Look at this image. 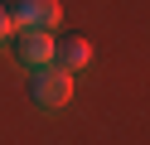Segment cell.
Segmentation results:
<instances>
[{
  "mask_svg": "<svg viewBox=\"0 0 150 145\" xmlns=\"http://www.w3.org/2000/svg\"><path fill=\"white\" fill-rule=\"evenodd\" d=\"M5 34H15V29H10V15H5V0H0V44H5Z\"/></svg>",
  "mask_w": 150,
  "mask_h": 145,
  "instance_id": "5",
  "label": "cell"
},
{
  "mask_svg": "<svg viewBox=\"0 0 150 145\" xmlns=\"http://www.w3.org/2000/svg\"><path fill=\"white\" fill-rule=\"evenodd\" d=\"M92 63V44L82 34H63L53 39V68H63V73H78V68Z\"/></svg>",
  "mask_w": 150,
  "mask_h": 145,
  "instance_id": "4",
  "label": "cell"
},
{
  "mask_svg": "<svg viewBox=\"0 0 150 145\" xmlns=\"http://www.w3.org/2000/svg\"><path fill=\"white\" fill-rule=\"evenodd\" d=\"M10 48H15V58H20L29 73L44 68V63H53V34H44V29H15Z\"/></svg>",
  "mask_w": 150,
  "mask_h": 145,
  "instance_id": "3",
  "label": "cell"
},
{
  "mask_svg": "<svg viewBox=\"0 0 150 145\" xmlns=\"http://www.w3.org/2000/svg\"><path fill=\"white\" fill-rule=\"evenodd\" d=\"M5 15H10V29H58L63 5L58 0H5Z\"/></svg>",
  "mask_w": 150,
  "mask_h": 145,
  "instance_id": "2",
  "label": "cell"
},
{
  "mask_svg": "<svg viewBox=\"0 0 150 145\" xmlns=\"http://www.w3.org/2000/svg\"><path fill=\"white\" fill-rule=\"evenodd\" d=\"M68 97H73V73H63V68H53V63H44V68L29 73V102L34 106L53 111V106H63Z\"/></svg>",
  "mask_w": 150,
  "mask_h": 145,
  "instance_id": "1",
  "label": "cell"
}]
</instances>
